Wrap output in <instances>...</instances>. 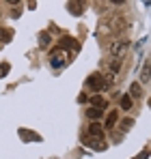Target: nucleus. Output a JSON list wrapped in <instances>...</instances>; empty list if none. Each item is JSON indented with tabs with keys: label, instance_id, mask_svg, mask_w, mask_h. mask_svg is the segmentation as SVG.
Returning <instances> with one entry per match:
<instances>
[{
	"label": "nucleus",
	"instance_id": "obj_6",
	"mask_svg": "<svg viewBox=\"0 0 151 159\" xmlns=\"http://www.w3.org/2000/svg\"><path fill=\"white\" fill-rule=\"evenodd\" d=\"M123 28H125V17H117V20L112 22L110 32H112V34H119V32H123Z\"/></svg>",
	"mask_w": 151,
	"mask_h": 159
},
{
	"label": "nucleus",
	"instance_id": "obj_15",
	"mask_svg": "<svg viewBox=\"0 0 151 159\" xmlns=\"http://www.w3.org/2000/svg\"><path fill=\"white\" fill-rule=\"evenodd\" d=\"M20 138H22V140H39V135L30 133L28 129H20Z\"/></svg>",
	"mask_w": 151,
	"mask_h": 159
},
{
	"label": "nucleus",
	"instance_id": "obj_24",
	"mask_svg": "<svg viewBox=\"0 0 151 159\" xmlns=\"http://www.w3.org/2000/svg\"><path fill=\"white\" fill-rule=\"evenodd\" d=\"M149 106H151V101H149Z\"/></svg>",
	"mask_w": 151,
	"mask_h": 159
},
{
	"label": "nucleus",
	"instance_id": "obj_9",
	"mask_svg": "<svg viewBox=\"0 0 151 159\" xmlns=\"http://www.w3.org/2000/svg\"><path fill=\"white\" fill-rule=\"evenodd\" d=\"M101 114H104V110H97V107H89V110H86V116H89L93 123H95L97 118H101Z\"/></svg>",
	"mask_w": 151,
	"mask_h": 159
},
{
	"label": "nucleus",
	"instance_id": "obj_1",
	"mask_svg": "<svg viewBox=\"0 0 151 159\" xmlns=\"http://www.w3.org/2000/svg\"><path fill=\"white\" fill-rule=\"evenodd\" d=\"M86 86H89V88H93V90L97 93V90H106V88H108L110 84L106 82V78H104L101 73H93L91 78L86 80Z\"/></svg>",
	"mask_w": 151,
	"mask_h": 159
},
{
	"label": "nucleus",
	"instance_id": "obj_23",
	"mask_svg": "<svg viewBox=\"0 0 151 159\" xmlns=\"http://www.w3.org/2000/svg\"><path fill=\"white\" fill-rule=\"evenodd\" d=\"M0 78H4V75H2V71H0Z\"/></svg>",
	"mask_w": 151,
	"mask_h": 159
},
{
	"label": "nucleus",
	"instance_id": "obj_10",
	"mask_svg": "<svg viewBox=\"0 0 151 159\" xmlns=\"http://www.w3.org/2000/svg\"><path fill=\"white\" fill-rule=\"evenodd\" d=\"M67 7H69V11H71L74 15H82V11H84V4H82V2H69Z\"/></svg>",
	"mask_w": 151,
	"mask_h": 159
},
{
	"label": "nucleus",
	"instance_id": "obj_19",
	"mask_svg": "<svg viewBox=\"0 0 151 159\" xmlns=\"http://www.w3.org/2000/svg\"><path fill=\"white\" fill-rule=\"evenodd\" d=\"M119 67H121V58H114V60H112V65H110V71L114 73V71H119Z\"/></svg>",
	"mask_w": 151,
	"mask_h": 159
},
{
	"label": "nucleus",
	"instance_id": "obj_20",
	"mask_svg": "<svg viewBox=\"0 0 151 159\" xmlns=\"http://www.w3.org/2000/svg\"><path fill=\"white\" fill-rule=\"evenodd\" d=\"M9 69H11V67H9V62H2V65H0V71H2V75H7V73H9Z\"/></svg>",
	"mask_w": 151,
	"mask_h": 159
},
{
	"label": "nucleus",
	"instance_id": "obj_4",
	"mask_svg": "<svg viewBox=\"0 0 151 159\" xmlns=\"http://www.w3.org/2000/svg\"><path fill=\"white\" fill-rule=\"evenodd\" d=\"M89 135H91L93 140H104V131H101L100 123H91V125H89Z\"/></svg>",
	"mask_w": 151,
	"mask_h": 159
},
{
	"label": "nucleus",
	"instance_id": "obj_16",
	"mask_svg": "<svg viewBox=\"0 0 151 159\" xmlns=\"http://www.w3.org/2000/svg\"><path fill=\"white\" fill-rule=\"evenodd\" d=\"M119 127H121V131H127L129 127H134V118H123V120L119 123Z\"/></svg>",
	"mask_w": 151,
	"mask_h": 159
},
{
	"label": "nucleus",
	"instance_id": "obj_7",
	"mask_svg": "<svg viewBox=\"0 0 151 159\" xmlns=\"http://www.w3.org/2000/svg\"><path fill=\"white\" fill-rule=\"evenodd\" d=\"M61 48H69V50H78V41L74 37H63L61 39Z\"/></svg>",
	"mask_w": 151,
	"mask_h": 159
},
{
	"label": "nucleus",
	"instance_id": "obj_2",
	"mask_svg": "<svg viewBox=\"0 0 151 159\" xmlns=\"http://www.w3.org/2000/svg\"><path fill=\"white\" fill-rule=\"evenodd\" d=\"M127 48H129V43H127L125 39H119V41H114V43L110 45V54H112L114 58H121V56L127 52Z\"/></svg>",
	"mask_w": 151,
	"mask_h": 159
},
{
	"label": "nucleus",
	"instance_id": "obj_11",
	"mask_svg": "<svg viewBox=\"0 0 151 159\" xmlns=\"http://www.w3.org/2000/svg\"><path fill=\"white\" fill-rule=\"evenodd\" d=\"M117 120H119V114H117V112H110L108 118H106V129H112V127L117 125Z\"/></svg>",
	"mask_w": 151,
	"mask_h": 159
},
{
	"label": "nucleus",
	"instance_id": "obj_3",
	"mask_svg": "<svg viewBox=\"0 0 151 159\" xmlns=\"http://www.w3.org/2000/svg\"><path fill=\"white\" fill-rule=\"evenodd\" d=\"M82 142L89 144V146L95 148V151H104V148H106V142H104V140H93L91 135H82Z\"/></svg>",
	"mask_w": 151,
	"mask_h": 159
},
{
	"label": "nucleus",
	"instance_id": "obj_5",
	"mask_svg": "<svg viewBox=\"0 0 151 159\" xmlns=\"http://www.w3.org/2000/svg\"><path fill=\"white\" fill-rule=\"evenodd\" d=\"M91 107H97V110H106V107H108V101H106L104 97H100V95H93V97H91Z\"/></svg>",
	"mask_w": 151,
	"mask_h": 159
},
{
	"label": "nucleus",
	"instance_id": "obj_21",
	"mask_svg": "<svg viewBox=\"0 0 151 159\" xmlns=\"http://www.w3.org/2000/svg\"><path fill=\"white\" fill-rule=\"evenodd\" d=\"M104 78H106V82H108V84H112V82H114V73H112V71H108Z\"/></svg>",
	"mask_w": 151,
	"mask_h": 159
},
{
	"label": "nucleus",
	"instance_id": "obj_12",
	"mask_svg": "<svg viewBox=\"0 0 151 159\" xmlns=\"http://www.w3.org/2000/svg\"><path fill=\"white\" fill-rule=\"evenodd\" d=\"M50 62H52V67H61V65H63V56H61V52H58V50H54V52H52Z\"/></svg>",
	"mask_w": 151,
	"mask_h": 159
},
{
	"label": "nucleus",
	"instance_id": "obj_18",
	"mask_svg": "<svg viewBox=\"0 0 151 159\" xmlns=\"http://www.w3.org/2000/svg\"><path fill=\"white\" fill-rule=\"evenodd\" d=\"M132 107V99L129 97H121V110H129Z\"/></svg>",
	"mask_w": 151,
	"mask_h": 159
},
{
	"label": "nucleus",
	"instance_id": "obj_8",
	"mask_svg": "<svg viewBox=\"0 0 151 159\" xmlns=\"http://www.w3.org/2000/svg\"><path fill=\"white\" fill-rule=\"evenodd\" d=\"M151 80V62H145L140 69V82H149Z\"/></svg>",
	"mask_w": 151,
	"mask_h": 159
},
{
	"label": "nucleus",
	"instance_id": "obj_14",
	"mask_svg": "<svg viewBox=\"0 0 151 159\" xmlns=\"http://www.w3.org/2000/svg\"><path fill=\"white\" fill-rule=\"evenodd\" d=\"M11 37H13V32H11V30H7V28H0V41H2V43L11 41Z\"/></svg>",
	"mask_w": 151,
	"mask_h": 159
},
{
	"label": "nucleus",
	"instance_id": "obj_13",
	"mask_svg": "<svg viewBox=\"0 0 151 159\" xmlns=\"http://www.w3.org/2000/svg\"><path fill=\"white\" fill-rule=\"evenodd\" d=\"M129 95H132V97H143V86H140L138 82H134V84L129 86Z\"/></svg>",
	"mask_w": 151,
	"mask_h": 159
},
{
	"label": "nucleus",
	"instance_id": "obj_22",
	"mask_svg": "<svg viewBox=\"0 0 151 159\" xmlns=\"http://www.w3.org/2000/svg\"><path fill=\"white\" fill-rule=\"evenodd\" d=\"M147 157H149V151H143V153H140L136 159H147Z\"/></svg>",
	"mask_w": 151,
	"mask_h": 159
},
{
	"label": "nucleus",
	"instance_id": "obj_17",
	"mask_svg": "<svg viewBox=\"0 0 151 159\" xmlns=\"http://www.w3.org/2000/svg\"><path fill=\"white\" fill-rule=\"evenodd\" d=\"M39 43H41V48H48V45H50V32H41Z\"/></svg>",
	"mask_w": 151,
	"mask_h": 159
}]
</instances>
